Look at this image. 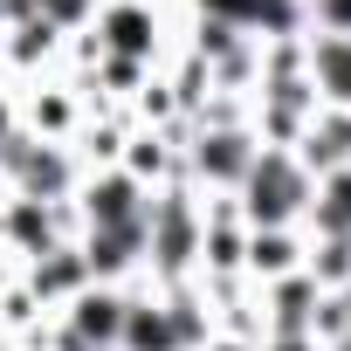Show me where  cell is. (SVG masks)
<instances>
[{
  "label": "cell",
  "instance_id": "10",
  "mask_svg": "<svg viewBox=\"0 0 351 351\" xmlns=\"http://www.w3.org/2000/svg\"><path fill=\"white\" fill-rule=\"evenodd\" d=\"M310 69H317V83H324L337 104H351V35H324V42L310 49Z\"/></svg>",
  "mask_w": 351,
  "mask_h": 351
},
{
  "label": "cell",
  "instance_id": "5",
  "mask_svg": "<svg viewBox=\"0 0 351 351\" xmlns=\"http://www.w3.org/2000/svg\"><path fill=\"white\" fill-rule=\"evenodd\" d=\"M207 14L228 28H262V35H289L296 28V0H207Z\"/></svg>",
  "mask_w": 351,
  "mask_h": 351
},
{
  "label": "cell",
  "instance_id": "20",
  "mask_svg": "<svg viewBox=\"0 0 351 351\" xmlns=\"http://www.w3.org/2000/svg\"><path fill=\"white\" fill-rule=\"evenodd\" d=\"M317 21L330 35H351V0H317Z\"/></svg>",
  "mask_w": 351,
  "mask_h": 351
},
{
  "label": "cell",
  "instance_id": "1",
  "mask_svg": "<svg viewBox=\"0 0 351 351\" xmlns=\"http://www.w3.org/2000/svg\"><path fill=\"white\" fill-rule=\"evenodd\" d=\"M248 221L255 228H282L303 200H310V180H303V165L289 158V152H262L255 165H248Z\"/></svg>",
  "mask_w": 351,
  "mask_h": 351
},
{
  "label": "cell",
  "instance_id": "17",
  "mask_svg": "<svg viewBox=\"0 0 351 351\" xmlns=\"http://www.w3.org/2000/svg\"><path fill=\"white\" fill-rule=\"evenodd\" d=\"M83 14H97V0H42V21L49 28H76Z\"/></svg>",
  "mask_w": 351,
  "mask_h": 351
},
{
  "label": "cell",
  "instance_id": "7",
  "mask_svg": "<svg viewBox=\"0 0 351 351\" xmlns=\"http://www.w3.org/2000/svg\"><path fill=\"white\" fill-rule=\"evenodd\" d=\"M296 165H324V172L351 165V117H330V124L310 117V131H303V158H296Z\"/></svg>",
  "mask_w": 351,
  "mask_h": 351
},
{
  "label": "cell",
  "instance_id": "8",
  "mask_svg": "<svg viewBox=\"0 0 351 351\" xmlns=\"http://www.w3.org/2000/svg\"><path fill=\"white\" fill-rule=\"evenodd\" d=\"M317 234L324 241H351V165H337L324 193H317Z\"/></svg>",
  "mask_w": 351,
  "mask_h": 351
},
{
  "label": "cell",
  "instance_id": "18",
  "mask_svg": "<svg viewBox=\"0 0 351 351\" xmlns=\"http://www.w3.org/2000/svg\"><path fill=\"white\" fill-rule=\"evenodd\" d=\"M14 234H21V241H49V221H42V207H35V200H21V207H14Z\"/></svg>",
  "mask_w": 351,
  "mask_h": 351
},
{
  "label": "cell",
  "instance_id": "2",
  "mask_svg": "<svg viewBox=\"0 0 351 351\" xmlns=\"http://www.w3.org/2000/svg\"><path fill=\"white\" fill-rule=\"evenodd\" d=\"M193 337H200L193 303H172V310L124 303V330H117V344H124V351H180V344H193Z\"/></svg>",
  "mask_w": 351,
  "mask_h": 351
},
{
  "label": "cell",
  "instance_id": "13",
  "mask_svg": "<svg viewBox=\"0 0 351 351\" xmlns=\"http://www.w3.org/2000/svg\"><path fill=\"white\" fill-rule=\"evenodd\" d=\"M248 262H255L262 276H282V269L296 262V241H289L282 228H255V241H248Z\"/></svg>",
  "mask_w": 351,
  "mask_h": 351
},
{
  "label": "cell",
  "instance_id": "21",
  "mask_svg": "<svg viewBox=\"0 0 351 351\" xmlns=\"http://www.w3.org/2000/svg\"><path fill=\"white\" fill-rule=\"evenodd\" d=\"M269 351H317V337H310V330H296V337H276Z\"/></svg>",
  "mask_w": 351,
  "mask_h": 351
},
{
  "label": "cell",
  "instance_id": "9",
  "mask_svg": "<svg viewBox=\"0 0 351 351\" xmlns=\"http://www.w3.org/2000/svg\"><path fill=\"white\" fill-rule=\"evenodd\" d=\"M104 42H110L124 62L152 56V14H145V8H110V14H104Z\"/></svg>",
  "mask_w": 351,
  "mask_h": 351
},
{
  "label": "cell",
  "instance_id": "22",
  "mask_svg": "<svg viewBox=\"0 0 351 351\" xmlns=\"http://www.w3.org/2000/svg\"><path fill=\"white\" fill-rule=\"evenodd\" d=\"M207 351H241V344H207Z\"/></svg>",
  "mask_w": 351,
  "mask_h": 351
},
{
  "label": "cell",
  "instance_id": "11",
  "mask_svg": "<svg viewBox=\"0 0 351 351\" xmlns=\"http://www.w3.org/2000/svg\"><path fill=\"white\" fill-rule=\"evenodd\" d=\"M117 330H124L117 296H83L76 303V344H117Z\"/></svg>",
  "mask_w": 351,
  "mask_h": 351
},
{
  "label": "cell",
  "instance_id": "3",
  "mask_svg": "<svg viewBox=\"0 0 351 351\" xmlns=\"http://www.w3.org/2000/svg\"><path fill=\"white\" fill-rule=\"evenodd\" d=\"M145 241H152L158 269H186V255L200 248V214L186 207V193H165V200L145 214Z\"/></svg>",
  "mask_w": 351,
  "mask_h": 351
},
{
  "label": "cell",
  "instance_id": "14",
  "mask_svg": "<svg viewBox=\"0 0 351 351\" xmlns=\"http://www.w3.org/2000/svg\"><path fill=\"white\" fill-rule=\"evenodd\" d=\"M14 165H21L28 193H56V186H62V158H56V152H14Z\"/></svg>",
  "mask_w": 351,
  "mask_h": 351
},
{
  "label": "cell",
  "instance_id": "12",
  "mask_svg": "<svg viewBox=\"0 0 351 351\" xmlns=\"http://www.w3.org/2000/svg\"><path fill=\"white\" fill-rule=\"evenodd\" d=\"M310 310H317V282H282V289H276V330H282V337L310 330Z\"/></svg>",
  "mask_w": 351,
  "mask_h": 351
},
{
  "label": "cell",
  "instance_id": "6",
  "mask_svg": "<svg viewBox=\"0 0 351 351\" xmlns=\"http://www.w3.org/2000/svg\"><path fill=\"white\" fill-rule=\"evenodd\" d=\"M193 158H200L207 180H248V165H255V152H248V138H241V131H207Z\"/></svg>",
  "mask_w": 351,
  "mask_h": 351
},
{
  "label": "cell",
  "instance_id": "19",
  "mask_svg": "<svg viewBox=\"0 0 351 351\" xmlns=\"http://www.w3.org/2000/svg\"><path fill=\"white\" fill-rule=\"evenodd\" d=\"M200 56H234V28L228 21H207L200 28Z\"/></svg>",
  "mask_w": 351,
  "mask_h": 351
},
{
  "label": "cell",
  "instance_id": "16",
  "mask_svg": "<svg viewBox=\"0 0 351 351\" xmlns=\"http://www.w3.org/2000/svg\"><path fill=\"white\" fill-rule=\"evenodd\" d=\"M351 276V241H324V255H317V282H344Z\"/></svg>",
  "mask_w": 351,
  "mask_h": 351
},
{
  "label": "cell",
  "instance_id": "15",
  "mask_svg": "<svg viewBox=\"0 0 351 351\" xmlns=\"http://www.w3.org/2000/svg\"><path fill=\"white\" fill-rule=\"evenodd\" d=\"M35 282H42V289H76V282H83V255H56V262H42Z\"/></svg>",
  "mask_w": 351,
  "mask_h": 351
},
{
  "label": "cell",
  "instance_id": "4",
  "mask_svg": "<svg viewBox=\"0 0 351 351\" xmlns=\"http://www.w3.org/2000/svg\"><path fill=\"white\" fill-rule=\"evenodd\" d=\"M145 214H152V200H138V180H131V172H110V180L90 186V221H97V228H131V221H145Z\"/></svg>",
  "mask_w": 351,
  "mask_h": 351
}]
</instances>
